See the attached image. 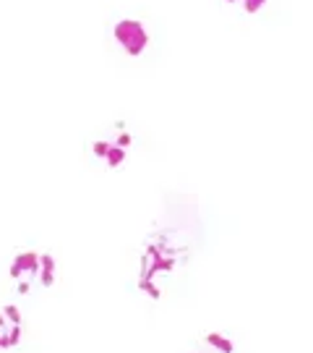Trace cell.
Instances as JSON below:
<instances>
[{"label": "cell", "instance_id": "cell-1", "mask_svg": "<svg viewBox=\"0 0 313 353\" xmlns=\"http://www.w3.org/2000/svg\"><path fill=\"white\" fill-rule=\"evenodd\" d=\"M113 39L125 55L136 58V55H141V52L147 50V45H149V32H147L144 24L136 21V19H123V21L115 24Z\"/></svg>", "mask_w": 313, "mask_h": 353}]
</instances>
